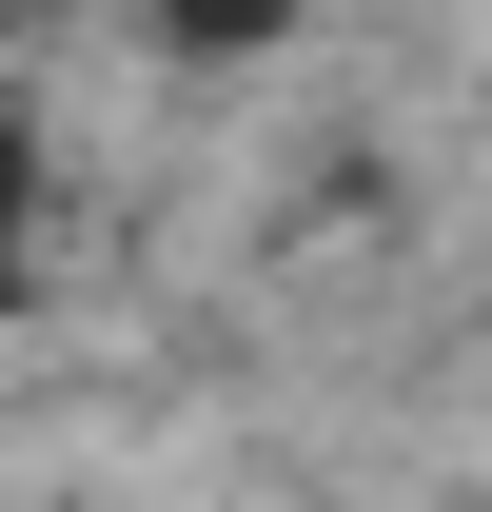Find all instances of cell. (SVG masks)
<instances>
[{"label":"cell","mask_w":492,"mask_h":512,"mask_svg":"<svg viewBox=\"0 0 492 512\" xmlns=\"http://www.w3.org/2000/svg\"><path fill=\"white\" fill-rule=\"evenodd\" d=\"M178 40H296V0H158Z\"/></svg>","instance_id":"1"},{"label":"cell","mask_w":492,"mask_h":512,"mask_svg":"<svg viewBox=\"0 0 492 512\" xmlns=\"http://www.w3.org/2000/svg\"><path fill=\"white\" fill-rule=\"evenodd\" d=\"M20 197H40V178H20V138H0V296H20Z\"/></svg>","instance_id":"2"}]
</instances>
